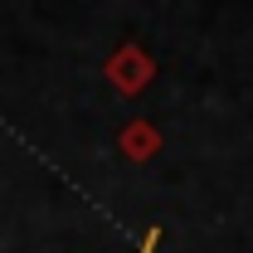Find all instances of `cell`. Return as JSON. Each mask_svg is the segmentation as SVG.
<instances>
[{
	"label": "cell",
	"mask_w": 253,
	"mask_h": 253,
	"mask_svg": "<svg viewBox=\"0 0 253 253\" xmlns=\"http://www.w3.org/2000/svg\"><path fill=\"white\" fill-rule=\"evenodd\" d=\"M102 73H107V83H112L122 97H136V93L151 88V78H156V59H151L141 44H122L112 59L102 63Z\"/></svg>",
	"instance_id": "obj_1"
},
{
	"label": "cell",
	"mask_w": 253,
	"mask_h": 253,
	"mask_svg": "<svg viewBox=\"0 0 253 253\" xmlns=\"http://www.w3.org/2000/svg\"><path fill=\"white\" fill-rule=\"evenodd\" d=\"M117 146H122V156H126V161L146 166V161L161 151V126H156V122H146V117H136V122H126V126H122Z\"/></svg>",
	"instance_id": "obj_2"
},
{
	"label": "cell",
	"mask_w": 253,
	"mask_h": 253,
	"mask_svg": "<svg viewBox=\"0 0 253 253\" xmlns=\"http://www.w3.org/2000/svg\"><path fill=\"white\" fill-rule=\"evenodd\" d=\"M156 249H161V229L151 224V229L141 234V244H136V253H156Z\"/></svg>",
	"instance_id": "obj_3"
}]
</instances>
